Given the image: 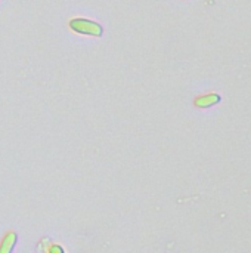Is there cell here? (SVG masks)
<instances>
[{"mask_svg":"<svg viewBox=\"0 0 251 253\" xmlns=\"http://www.w3.org/2000/svg\"><path fill=\"white\" fill-rule=\"evenodd\" d=\"M220 95L219 93H209V95H203V96H198L195 99V105L198 108H210L216 104L220 102Z\"/></svg>","mask_w":251,"mask_h":253,"instance_id":"obj_2","label":"cell"},{"mask_svg":"<svg viewBox=\"0 0 251 253\" xmlns=\"http://www.w3.org/2000/svg\"><path fill=\"white\" fill-rule=\"evenodd\" d=\"M16 245V234L13 231L7 233L4 236V239L1 240V245H0V253H12L13 248Z\"/></svg>","mask_w":251,"mask_h":253,"instance_id":"obj_3","label":"cell"},{"mask_svg":"<svg viewBox=\"0 0 251 253\" xmlns=\"http://www.w3.org/2000/svg\"><path fill=\"white\" fill-rule=\"evenodd\" d=\"M49 253H65V252H64V249H62L59 245H53V246H50Z\"/></svg>","mask_w":251,"mask_h":253,"instance_id":"obj_4","label":"cell"},{"mask_svg":"<svg viewBox=\"0 0 251 253\" xmlns=\"http://www.w3.org/2000/svg\"><path fill=\"white\" fill-rule=\"evenodd\" d=\"M70 28L78 34H86V36H95V37H101L104 33V28L101 24L90 21V19H84V18H75L70 21Z\"/></svg>","mask_w":251,"mask_h":253,"instance_id":"obj_1","label":"cell"}]
</instances>
